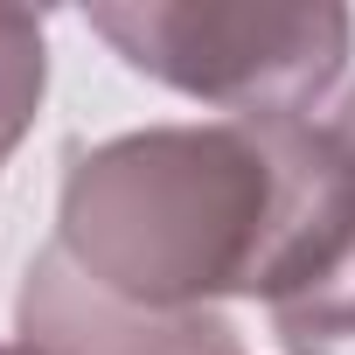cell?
Instances as JSON below:
<instances>
[{
    "mask_svg": "<svg viewBox=\"0 0 355 355\" xmlns=\"http://www.w3.org/2000/svg\"><path fill=\"white\" fill-rule=\"evenodd\" d=\"M265 313L286 355H355V196L300 258V272L265 300Z\"/></svg>",
    "mask_w": 355,
    "mask_h": 355,
    "instance_id": "obj_4",
    "label": "cell"
},
{
    "mask_svg": "<svg viewBox=\"0 0 355 355\" xmlns=\"http://www.w3.org/2000/svg\"><path fill=\"white\" fill-rule=\"evenodd\" d=\"M327 132H334V146H341V153H348V167H355V91L341 98V112H334V125H327Z\"/></svg>",
    "mask_w": 355,
    "mask_h": 355,
    "instance_id": "obj_6",
    "label": "cell"
},
{
    "mask_svg": "<svg viewBox=\"0 0 355 355\" xmlns=\"http://www.w3.org/2000/svg\"><path fill=\"white\" fill-rule=\"evenodd\" d=\"M0 355H42V348H28V341H0Z\"/></svg>",
    "mask_w": 355,
    "mask_h": 355,
    "instance_id": "obj_7",
    "label": "cell"
},
{
    "mask_svg": "<svg viewBox=\"0 0 355 355\" xmlns=\"http://www.w3.org/2000/svg\"><path fill=\"white\" fill-rule=\"evenodd\" d=\"M348 196L355 167L327 125H146L70 160L56 251L139 313H209L230 293L272 300Z\"/></svg>",
    "mask_w": 355,
    "mask_h": 355,
    "instance_id": "obj_1",
    "label": "cell"
},
{
    "mask_svg": "<svg viewBox=\"0 0 355 355\" xmlns=\"http://www.w3.org/2000/svg\"><path fill=\"white\" fill-rule=\"evenodd\" d=\"M84 28L125 70L230 119H300L355 56V15L334 0H98Z\"/></svg>",
    "mask_w": 355,
    "mask_h": 355,
    "instance_id": "obj_2",
    "label": "cell"
},
{
    "mask_svg": "<svg viewBox=\"0 0 355 355\" xmlns=\"http://www.w3.org/2000/svg\"><path fill=\"white\" fill-rule=\"evenodd\" d=\"M49 91V49H42V21L21 8H0V160L21 146V132L35 125V105Z\"/></svg>",
    "mask_w": 355,
    "mask_h": 355,
    "instance_id": "obj_5",
    "label": "cell"
},
{
    "mask_svg": "<svg viewBox=\"0 0 355 355\" xmlns=\"http://www.w3.org/2000/svg\"><path fill=\"white\" fill-rule=\"evenodd\" d=\"M21 341L42 355H237V327L209 313H139L98 293L56 244L35 251L15 300Z\"/></svg>",
    "mask_w": 355,
    "mask_h": 355,
    "instance_id": "obj_3",
    "label": "cell"
}]
</instances>
